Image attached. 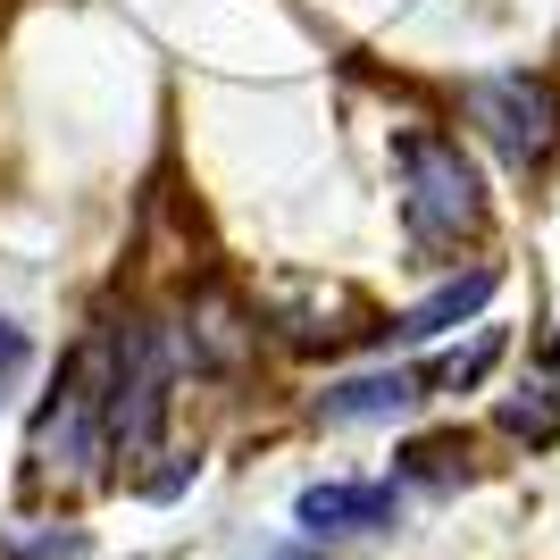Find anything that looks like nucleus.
Here are the masks:
<instances>
[{"instance_id": "obj_1", "label": "nucleus", "mask_w": 560, "mask_h": 560, "mask_svg": "<svg viewBox=\"0 0 560 560\" xmlns=\"http://www.w3.org/2000/svg\"><path fill=\"white\" fill-rule=\"evenodd\" d=\"M401 226L419 252H460L486 234V176L452 135H401Z\"/></svg>"}, {"instance_id": "obj_2", "label": "nucleus", "mask_w": 560, "mask_h": 560, "mask_svg": "<svg viewBox=\"0 0 560 560\" xmlns=\"http://www.w3.org/2000/svg\"><path fill=\"white\" fill-rule=\"evenodd\" d=\"M460 109H468V126H477L511 167H544L560 151V84H552V75H527V68L468 75Z\"/></svg>"}, {"instance_id": "obj_3", "label": "nucleus", "mask_w": 560, "mask_h": 560, "mask_svg": "<svg viewBox=\"0 0 560 560\" xmlns=\"http://www.w3.org/2000/svg\"><path fill=\"white\" fill-rule=\"evenodd\" d=\"M160 410H167V360H160V335L135 327L126 335V360H117V385L101 401V427H109V452H151L160 444Z\"/></svg>"}, {"instance_id": "obj_4", "label": "nucleus", "mask_w": 560, "mask_h": 560, "mask_svg": "<svg viewBox=\"0 0 560 560\" xmlns=\"http://www.w3.org/2000/svg\"><path fill=\"white\" fill-rule=\"evenodd\" d=\"M252 343H259V327H252V310L234 302L226 284H201V293L185 302V360H192V369L243 376V369H252Z\"/></svg>"}, {"instance_id": "obj_5", "label": "nucleus", "mask_w": 560, "mask_h": 560, "mask_svg": "<svg viewBox=\"0 0 560 560\" xmlns=\"http://www.w3.org/2000/svg\"><path fill=\"white\" fill-rule=\"evenodd\" d=\"M93 427H101V394H93V369L75 360L68 385H59V401H50L43 427H34V460L43 468H84L93 460Z\"/></svg>"}, {"instance_id": "obj_6", "label": "nucleus", "mask_w": 560, "mask_h": 560, "mask_svg": "<svg viewBox=\"0 0 560 560\" xmlns=\"http://www.w3.org/2000/svg\"><path fill=\"white\" fill-rule=\"evenodd\" d=\"M302 527L310 536H376V527H394V486L327 477V486L302 493Z\"/></svg>"}, {"instance_id": "obj_7", "label": "nucleus", "mask_w": 560, "mask_h": 560, "mask_svg": "<svg viewBox=\"0 0 560 560\" xmlns=\"http://www.w3.org/2000/svg\"><path fill=\"white\" fill-rule=\"evenodd\" d=\"M493 284H502V268H468V277H452V284H435V293H427L419 310H401L394 327H376L385 335V343H427V335H452V327H468V318H477V310L493 302Z\"/></svg>"}, {"instance_id": "obj_8", "label": "nucleus", "mask_w": 560, "mask_h": 560, "mask_svg": "<svg viewBox=\"0 0 560 560\" xmlns=\"http://www.w3.org/2000/svg\"><path fill=\"white\" fill-rule=\"evenodd\" d=\"M410 401H419V376L376 369V376H351V385L318 394V419H335V427H376V419H401Z\"/></svg>"}, {"instance_id": "obj_9", "label": "nucleus", "mask_w": 560, "mask_h": 560, "mask_svg": "<svg viewBox=\"0 0 560 560\" xmlns=\"http://www.w3.org/2000/svg\"><path fill=\"white\" fill-rule=\"evenodd\" d=\"M493 419H502V435H518V444H536V452L560 444V394H552V385H518Z\"/></svg>"}, {"instance_id": "obj_10", "label": "nucleus", "mask_w": 560, "mask_h": 560, "mask_svg": "<svg viewBox=\"0 0 560 560\" xmlns=\"http://www.w3.org/2000/svg\"><path fill=\"white\" fill-rule=\"evenodd\" d=\"M468 460V435L452 427V435H419V444L401 452V477H427V486H444V477H460Z\"/></svg>"}, {"instance_id": "obj_11", "label": "nucleus", "mask_w": 560, "mask_h": 560, "mask_svg": "<svg viewBox=\"0 0 560 560\" xmlns=\"http://www.w3.org/2000/svg\"><path fill=\"white\" fill-rule=\"evenodd\" d=\"M493 360H502V327H486V335H477V343H468V351H452V360H435V376H427V385H444V394H460V385H477V376H486Z\"/></svg>"}, {"instance_id": "obj_12", "label": "nucleus", "mask_w": 560, "mask_h": 560, "mask_svg": "<svg viewBox=\"0 0 560 560\" xmlns=\"http://www.w3.org/2000/svg\"><path fill=\"white\" fill-rule=\"evenodd\" d=\"M25 360H34V343H25V335L9 327V318H0V394L18 385V369H25Z\"/></svg>"}, {"instance_id": "obj_13", "label": "nucleus", "mask_w": 560, "mask_h": 560, "mask_svg": "<svg viewBox=\"0 0 560 560\" xmlns=\"http://www.w3.org/2000/svg\"><path fill=\"white\" fill-rule=\"evenodd\" d=\"M552 360H560V335H552Z\"/></svg>"}, {"instance_id": "obj_14", "label": "nucleus", "mask_w": 560, "mask_h": 560, "mask_svg": "<svg viewBox=\"0 0 560 560\" xmlns=\"http://www.w3.org/2000/svg\"><path fill=\"white\" fill-rule=\"evenodd\" d=\"M293 560H302V552H293Z\"/></svg>"}]
</instances>
